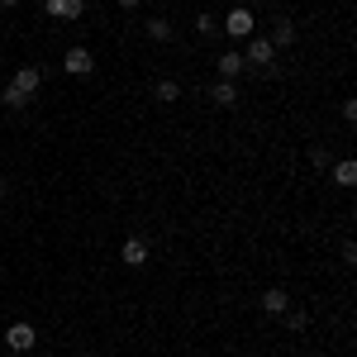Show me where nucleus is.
Listing matches in <instances>:
<instances>
[{"mask_svg":"<svg viewBox=\"0 0 357 357\" xmlns=\"http://www.w3.org/2000/svg\"><path fill=\"white\" fill-rule=\"evenodd\" d=\"M62 72H67V77H91V72H96V53H91V48H67V53H62Z\"/></svg>","mask_w":357,"mask_h":357,"instance_id":"nucleus-1","label":"nucleus"},{"mask_svg":"<svg viewBox=\"0 0 357 357\" xmlns=\"http://www.w3.org/2000/svg\"><path fill=\"white\" fill-rule=\"evenodd\" d=\"M272 57H276V48L267 43V38H248V48H243V67H272Z\"/></svg>","mask_w":357,"mask_h":357,"instance_id":"nucleus-2","label":"nucleus"},{"mask_svg":"<svg viewBox=\"0 0 357 357\" xmlns=\"http://www.w3.org/2000/svg\"><path fill=\"white\" fill-rule=\"evenodd\" d=\"M224 33H229V38H252V10H248V5H234L229 20H224Z\"/></svg>","mask_w":357,"mask_h":357,"instance_id":"nucleus-3","label":"nucleus"},{"mask_svg":"<svg viewBox=\"0 0 357 357\" xmlns=\"http://www.w3.org/2000/svg\"><path fill=\"white\" fill-rule=\"evenodd\" d=\"M5 343H10V353H29V348L38 343V333H33V324L20 319V324H10V329H5Z\"/></svg>","mask_w":357,"mask_h":357,"instance_id":"nucleus-4","label":"nucleus"},{"mask_svg":"<svg viewBox=\"0 0 357 357\" xmlns=\"http://www.w3.org/2000/svg\"><path fill=\"white\" fill-rule=\"evenodd\" d=\"M43 10H48L53 20H62V24H72V20H82V15H86V0H48Z\"/></svg>","mask_w":357,"mask_h":357,"instance_id":"nucleus-5","label":"nucleus"},{"mask_svg":"<svg viewBox=\"0 0 357 357\" xmlns=\"http://www.w3.org/2000/svg\"><path fill=\"white\" fill-rule=\"evenodd\" d=\"M210 100H215L220 110H234V105H238V86H234V82H220V77H215V82H210Z\"/></svg>","mask_w":357,"mask_h":357,"instance_id":"nucleus-6","label":"nucleus"},{"mask_svg":"<svg viewBox=\"0 0 357 357\" xmlns=\"http://www.w3.org/2000/svg\"><path fill=\"white\" fill-rule=\"evenodd\" d=\"M215 72H220V82H234V77H243L248 67H243V53H220V62H215Z\"/></svg>","mask_w":357,"mask_h":357,"instance_id":"nucleus-7","label":"nucleus"},{"mask_svg":"<svg viewBox=\"0 0 357 357\" xmlns=\"http://www.w3.org/2000/svg\"><path fill=\"white\" fill-rule=\"evenodd\" d=\"M10 86H15V91H20V96L29 100V96H33V91L43 86V72H38V67H20V72H15V82H10Z\"/></svg>","mask_w":357,"mask_h":357,"instance_id":"nucleus-8","label":"nucleus"},{"mask_svg":"<svg viewBox=\"0 0 357 357\" xmlns=\"http://www.w3.org/2000/svg\"><path fill=\"white\" fill-rule=\"evenodd\" d=\"M119 257H124V267H143V262H148V243H143V238H124Z\"/></svg>","mask_w":357,"mask_h":357,"instance_id":"nucleus-9","label":"nucleus"},{"mask_svg":"<svg viewBox=\"0 0 357 357\" xmlns=\"http://www.w3.org/2000/svg\"><path fill=\"white\" fill-rule=\"evenodd\" d=\"M262 310H267V314H286V310H291V296H286L281 286H272V291H262Z\"/></svg>","mask_w":357,"mask_h":357,"instance_id":"nucleus-10","label":"nucleus"},{"mask_svg":"<svg viewBox=\"0 0 357 357\" xmlns=\"http://www.w3.org/2000/svg\"><path fill=\"white\" fill-rule=\"evenodd\" d=\"M333 186H343V191H348V186H357V162H353V158L333 162Z\"/></svg>","mask_w":357,"mask_h":357,"instance_id":"nucleus-11","label":"nucleus"},{"mask_svg":"<svg viewBox=\"0 0 357 357\" xmlns=\"http://www.w3.org/2000/svg\"><path fill=\"white\" fill-rule=\"evenodd\" d=\"M267 43H272V48H291V43H296V24H291V20H276Z\"/></svg>","mask_w":357,"mask_h":357,"instance_id":"nucleus-12","label":"nucleus"},{"mask_svg":"<svg viewBox=\"0 0 357 357\" xmlns=\"http://www.w3.org/2000/svg\"><path fill=\"white\" fill-rule=\"evenodd\" d=\"M143 33H148L153 43H172V24H167V20H148V24H143Z\"/></svg>","mask_w":357,"mask_h":357,"instance_id":"nucleus-13","label":"nucleus"},{"mask_svg":"<svg viewBox=\"0 0 357 357\" xmlns=\"http://www.w3.org/2000/svg\"><path fill=\"white\" fill-rule=\"evenodd\" d=\"M0 105H5V110H24L29 100L20 96V91H15V86H5V91H0Z\"/></svg>","mask_w":357,"mask_h":357,"instance_id":"nucleus-14","label":"nucleus"},{"mask_svg":"<svg viewBox=\"0 0 357 357\" xmlns=\"http://www.w3.org/2000/svg\"><path fill=\"white\" fill-rule=\"evenodd\" d=\"M153 96H158L162 105H172V100H181V86H176V82H158V91H153Z\"/></svg>","mask_w":357,"mask_h":357,"instance_id":"nucleus-15","label":"nucleus"},{"mask_svg":"<svg viewBox=\"0 0 357 357\" xmlns=\"http://www.w3.org/2000/svg\"><path fill=\"white\" fill-rule=\"evenodd\" d=\"M305 324H310V314H305V310H286V329H291V333H301Z\"/></svg>","mask_w":357,"mask_h":357,"instance_id":"nucleus-16","label":"nucleus"},{"mask_svg":"<svg viewBox=\"0 0 357 357\" xmlns=\"http://www.w3.org/2000/svg\"><path fill=\"white\" fill-rule=\"evenodd\" d=\"M310 162H314V167H329V148H319V143H314V148H310Z\"/></svg>","mask_w":357,"mask_h":357,"instance_id":"nucleus-17","label":"nucleus"},{"mask_svg":"<svg viewBox=\"0 0 357 357\" xmlns=\"http://www.w3.org/2000/svg\"><path fill=\"white\" fill-rule=\"evenodd\" d=\"M195 33H215V20L210 15H195Z\"/></svg>","mask_w":357,"mask_h":357,"instance_id":"nucleus-18","label":"nucleus"},{"mask_svg":"<svg viewBox=\"0 0 357 357\" xmlns=\"http://www.w3.org/2000/svg\"><path fill=\"white\" fill-rule=\"evenodd\" d=\"M119 10H138V0H119Z\"/></svg>","mask_w":357,"mask_h":357,"instance_id":"nucleus-19","label":"nucleus"},{"mask_svg":"<svg viewBox=\"0 0 357 357\" xmlns=\"http://www.w3.org/2000/svg\"><path fill=\"white\" fill-rule=\"evenodd\" d=\"M15 5H20V0H0V10H15Z\"/></svg>","mask_w":357,"mask_h":357,"instance_id":"nucleus-20","label":"nucleus"},{"mask_svg":"<svg viewBox=\"0 0 357 357\" xmlns=\"http://www.w3.org/2000/svg\"><path fill=\"white\" fill-rule=\"evenodd\" d=\"M0 195H5V181H0Z\"/></svg>","mask_w":357,"mask_h":357,"instance_id":"nucleus-21","label":"nucleus"},{"mask_svg":"<svg viewBox=\"0 0 357 357\" xmlns=\"http://www.w3.org/2000/svg\"><path fill=\"white\" fill-rule=\"evenodd\" d=\"M10 357H24V353H10Z\"/></svg>","mask_w":357,"mask_h":357,"instance_id":"nucleus-22","label":"nucleus"},{"mask_svg":"<svg viewBox=\"0 0 357 357\" xmlns=\"http://www.w3.org/2000/svg\"><path fill=\"white\" fill-rule=\"evenodd\" d=\"M0 67H5V62H0Z\"/></svg>","mask_w":357,"mask_h":357,"instance_id":"nucleus-23","label":"nucleus"}]
</instances>
